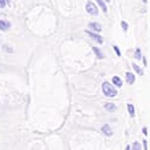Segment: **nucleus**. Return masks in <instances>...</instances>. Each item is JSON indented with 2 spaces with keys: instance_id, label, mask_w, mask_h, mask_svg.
I'll list each match as a JSON object with an SVG mask.
<instances>
[{
  "instance_id": "obj_1",
  "label": "nucleus",
  "mask_w": 150,
  "mask_h": 150,
  "mask_svg": "<svg viewBox=\"0 0 150 150\" xmlns=\"http://www.w3.org/2000/svg\"><path fill=\"white\" fill-rule=\"evenodd\" d=\"M102 91H103V94H105L107 97H114V96H117V94H118L114 86L112 85L110 83H108V82H105V83L102 84Z\"/></svg>"
},
{
  "instance_id": "obj_2",
  "label": "nucleus",
  "mask_w": 150,
  "mask_h": 150,
  "mask_svg": "<svg viewBox=\"0 0 150 150\" xmlns=\"http://www.w3.org/2000/svg\"><path fill=\"white\" fill-rule=\"evenodd\" d=\"M85 8H86V11H88V13H90V15H93V16H97V15H98V8H97V6H96L94 3H91V1L86 3Z\"/></svg>"
},
{
  "instance_id": "obj_3",
  "label": "nucleus",
  "mask_w": 150,
  "mask_h": 150,
  "mask_svg": "<svg viewBox=\"0 0 150 150\" xmlns=\"http://www.w3.org/2000/svg\"><path fill=\"white\" fill-rule=\"evenodd\" d=\"M85 34L88 35V36H90L93 40H95L97 43H102L103 42V39H102V36H100L98 34H96L95 31H89V30H86L85 31Z\"/></svg>"
},
{
  "instance_id": "obj_4",
  "label": "nucleus",
  "mask_w": 150,
  "mask_h": 150,
  "mask_svg": "<svg viewBox=\"0 0 150 150\" xmlns=\"http://www.w3.org/2000/svg\"><path fill=\"white\" fill-rule=\"evenodd\" d=\"M89 27H90V29H93L94 31H97V33H100L102 30V27H101V24H98V23H95V22H91L90 24H89Z\"/></svg>"
},
{
  "instance_id": "obj_5",
  "label": "nucleus",
  "mask_w": 150,
  "mask_h": 150,
  "mask_svg": "<svg viewBox=\"0 0 150 150\" xmlns=\"http://www.w3.org/2000/svg\"><path fill=\"white\" fill-rule=\"evenodd\" d=\"M102 132L106 136H112V134H113V131H112V129H110V126L108 124H106V125H103V126H102Z\"/></svg>"
},
{
  "instance_id": "obj_6",
  "label": "nucleus",
  "mask_w": 150,
  "mask_h": 150,
  "mask_svg": "<svg viewBox=\"0 0 150 150\" xmlns=\"http://www.w3.org/2000/svg\"><path fill=\"white\" fill-rule=\"evenodd\" d=\"M134 81H136L134 74L131 73V72H126V82H127V84H133Z\"/></svg>"
},
{
  "instance_id": "obj_7",
  "label": "nucleus",
  "mask_w": 150,
  "mask_h": 150,
  "mask_svg": "<svg viewBox=\"0 0 150 150\" xmlns=\"http://www.w3.org/2000/svg\"><path fill=\"white\" fill-rule=\"evenodd\" d=\"M8 28H10V23H8V22H6V21L0 19V30L6 31Z\"/></svg>"
},
{
  "instance_id": "obj_8",
  "label": "nucleus",
  "mask_w": 150,
  "mask_h": 150,
  "mask_svg": "<svg viewBox=\"0 0 150 150\" xmlns=\"http://www.w3.org/2000/svg\"><path fill=\"white\" fill-rule=\"evenodd\" d=\"M93 51H94V53H95V55L98 58V59H103L105 58V55H103V53L100 51V49L97 48V47H93Z\"/></svg>"
},
{
  "instance_id": "obj_9",
  "label": "nucleus",
  "mask_w": 150,
  "mask_h": 150,
  "mask_svg": "<svg viewBox=\"0 0 150 150\" xmlns=\"http://www.w3.org/2000/svg\"><path fill=\"white\" fill-rule=\"evenodd\" d=\"M105 108H106L107 110H109V112H114V110L117 109L115 105H114V103H110V102H109V103H106V105H105Z\"/></svg>"
},
{
  "instance_id": "obj_10",
  "label": "nucleus",
  "mask_w": 150,
  "mask_h": 150,
  "mask_svg": "<svg viewBox=\"0 0 150 150\" xmlns=\"http://www.w3.org/2000/svg\"><path fill=\"white\" fill-rule=\"evenodd\" d=\"M112 81H113V83H114L117 86H119V88L122 85V81H121L119 77H117V76H115V77H113V79H112Z\"/></svg>"
},
{
  "instance_id": "obj_11",
  "label": "nucleus",
  "mask_w": 150,
  "mask_h": 150,
  "mask_svg": "<svg viewBox=\"0 0 150 150\" xmlns=\"http://www.w3.org/2000/svg\"><path fill=\"white\" fill-rule=\"evenodd\" d=\"M96 1H97V4L100 5V7L102 8L103 12H107V6L105 5V1H103V0H96Z\"/></svg>"
},
{
  "instance_id": "obj_12",
  "label": "nucleus",
  "mask_w": 150,
  "mask_h": 150,
  "mask_svg": "<svg viewBox=\"0 0 150 150\" xmlns=\"http://www.w3.org/2000/svg\"><path fill=\"white\" fill-rule=\"evenodd\" d=\"M132 67H133V70L137 72V73H138V74H141V76H143V70L138 66V65H136V64H133L132 65Z\"/></svg>"
},
{
  "instance_id": "obj_13",
  "label": "nucleus",
  "mask_w": 150,
  "mask_h": 150,
  "mask_svg": "<svg viewBox=\"0 0 150 150\" xmlns=\"http://www.w3.org/2000/svg\"><path fill=\"white\" fill-rule=\"evenodd\" d=\"M127 110H129V113H130V115H131V117H133V115H134V107H133V105L129 103V105H127Z\"/></svg>"
},
{
  "instance_id": "obj_14",
  "label": "nucleus",
  "mask_w": 150,
  "mask_h": 150,
  "mask_svg": "<svg viewBox=\"0 0 150 150\" xmlns=\"http://www.w3.org/2000/svg\"><path fill=\"white\" fill-rule=\"evenodd\" d=\"M134 58H136V59H138V60H139V59L142 58V55H141V49H139V48H137V49H136V53H134Z\"/></svg>"
},
{
  "instance_id": "obj_15",
  "label": "nucleus",
  "mask_w": 150,
  "mask_h": 150,
  "mask_svg": "<svg viewBox=\"0 0 150 150\" xmlns=\"http://www.w3.org/2000/svg\"><path fill=\"white\" fill-rule=\"evenodd\" d=\"M8 4V0H0V8H4Z\"/></svg>"
},
{
  "instance_id": "obj_16",
  "label": "nucleus",
  "mask_w": 150,
  "mask_h": 150,
  "mask_svg": "<svg viewBox=\"0 0 150 150\" xmlns=\"http://www.w3.org/2000/svg\"><path fill=\"white\" fill-rule=\"evenodd\" d=\"M121 27H122V29H124V31H127V29H129V25H127V23L126 22H121Z\"/></svg>"
},
{
  "instance_id": "obj_17",
  "label": "nucleus",
  "mask_w": 150,
  "mask_h": 150,
  "mask_svg": "<svg viewBox=\"0 0 150 150\" xmlns=\"http://www.w3.org/2000/svg\"><path fill=\"white\" fill-rule=\"evenodd\" d=\"M113 49L115 51V53H117V55H118V57H120V55H121V53H120V51H119V48H118L117 46H113Z\"/></svg>"
},
{
  "instance_id": "obj_18",
  "label": "nucleus",
  "mask_w": 150,
  "mask_h": 150,
  "mask_svg": "<svg viewBox=\"0 0 150 150\" xmlns=\"http://www.w3.org/2000/svg\"><path fill=\"white\" fill-rule=\"evenodd\" d=\"M141 148H142V146L139 145V143H137V142L133 143V145H132V149H141Z\"/></svg>"
},
{
  "instance_id": "obj_19",
  "label": "nucleus",
  "mask_w": 150,
  "mask_h": 150,
  "mask_svg": "<svg viewBox=\"0 0 150 150\" xmlns=\"http://www.w3.org/2000/svg\"><path fill=\"white\" fill-rule=\"evenodd\" d=\"M4 51H6V52H13V49L7 47V46H4Z\"/></svg>"
},
{
  "instance_id": "obj_20",
  "label": "nucleus",
  "mask_w": 150,
  "mask_h": 150,
  "mask_svg": "<svg viewBox=\"0 0 150 150\" xmlns=\"http://www.w3.org/2000/svg\"><path fill=\"white\" fill-rule=\"evenodd\" d=\"M143 133H144V134H146V133H148V132H146V129H145V127L143 129Z\"/></svg>"
},
{
  "instance_id": "obj_21",
  "label": "nucleus",
  "mask_w": 150,
  "mask_h": 150,
  "mask_svg": "<svg viewBox=\"0 0 150 150\" xmlns=\"http://www.w3.org/2000/svg\"><path fill=\"white\" fill-rule=\"evenodd\" d=\"M144 142V149H146V141H143Z\"/></svg>"
},
{
  "instance_id": "obj_22",
  "label": "nucleus",
  "mask_w": 150,
  "mask_h": 150,
  "mask_svg": "<svg viewBox=\"0 0 150 150\" xmlns=\"http://www.w3.org/2000/svg\"><path fill=\"white\" fill-rule=\"evenodd\" d=\"M106 1H109V0H106Z\"/></svg>"
}]
</instances>
